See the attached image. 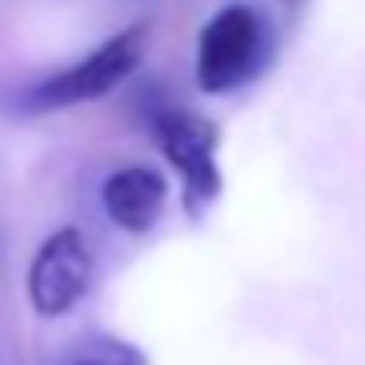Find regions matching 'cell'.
I'll return each instance as SVG.
<instances>
[{"instance_id": "obj_1", "label": "cell", "mask_w": 365, "mask_h": 365, "mask_svg": "<svg viewBox=\"0 0 365 365\" xmlns=\"http://www.w3.org/2000/svg\"><path fill=\"white\" fill-rule=\"evenodd\" d=\"M142 51H145V32L134 24L126 32L110 36L106 43H98L79 63L63 67V71H56L48 79L32 83L28 91H20L12 98V110L16 114H56V110H71V106L106 98L110 91H118L138 71Z\"/></svg>"}, {"instance_id": "obj_2", "label": "cell", "mask_w": 365, "mask_h": 365, "mask_svg": "<svg viewBox=\"0 0 365 365\" xmlns=\"http://www.w3.org/2000/svg\"><path fill=\"white\" fill-rule=\"evenodd\" d=\"M271 51V28L252 4H224L205 20L197 40V87L205 95L244 87L263 71Z\"/></svg>"}, {"instance_id": "obj_3", "label": "cell", "mask_w": 365, "mask_h": 365, "mask_svg": "<svg viewBox=\"0 0 365 365\" xmlns=\"http://www.w3.org/2000/svg\"><path fill=\"white\" fill-rule=\"evenodd\" d=\"M153 142L165 153V161L181 173L185 185V212L200 216L208 212L224 189L220 165H216V126L205 122L200 114L181 110V106H165L153 114Z\"/></svg>"}, {"instance_id": "obj_4", "label": "cell", "mask_w": 365, "mask_h": 365, "mask_svg": "<svg viewBox=\"0 0 365 365\" xmlns=\"http://www.w3.org/2000/svg\"><path fill=\"white\" fill-rule=\"evenodd\" d=\"M91 279H95V255H91L87 236L79 228H59L40 244L28 267V299L40 314L59 318L75 302H83Z\"/></svg>"}, {"instance_id": "obj_5", "label": "cell", "mask_w": 365, "mask_h": 365, "mask_svg": "<svg viewBox=\"0 0 365 365\" xmlns=\"http://www.w3.org/2000/svg\"><path fill=\"white\" fill-rule=\"evenodd\" d=\"M169 205V185L158 169L150 165H126L118 173H110L103 181V208L118 228L134 232H150L161 220Z\"/></svg>"}, {"instance_id": "obj_6", "label": "cell", "mask_w": 365, "mask_h": 365, "mask_svg": "<svg viewBox=\"0 0 365 365\" xmlns=\"http://www.w3.org/2000/svg\"><path fill=\"white\" fill-rule=\"evenodd\" d=\"M67 365H150V361H145V354L138 346H130V341L95 338V341H83Z\"/></svg>"}]
</instances>
